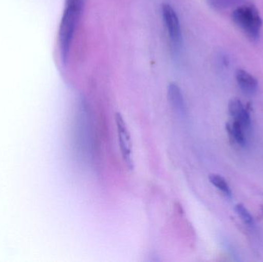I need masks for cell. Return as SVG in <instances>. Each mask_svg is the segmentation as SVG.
Here are the masks:
<instances>
[{
	"label": "cell",
	"instance_id": "obj_6",
	"mask_svg": "<svg viewBox=\"0 0 263 262\" xmlns=\"http://www.w3.org/2000/svg\"><path fill=\"white\" fill-rule=\"evenodd\" d=\"M236 81L241 90L247 95L256 93L259 87L257 79L243 69H239L236 74Z\"/></svg>",
	"mask_w": 263,
	"mask_h": 262
},
{
	"label": "cell",
	"instance_id": "obj_2",
	"mask_svg": "<svg viewBox=\"0 0 263 262\" xmlns=\"http://www.w3.org/2000/svg\"><path fill=\"white\" fill-rule=\"evenodd\" d=\"M235 24L253 40L260 36L262 27V19L257 8L251 3L238 6L233 12Z\"/></svg>",
	"mask_w": 263,
	"mask_h": 262
},
{
	"label": "cell",
	"instance_id": "obj_11",
	"mask_svg": "<svg viewBox=\"0 0 263 262\" xmlns=\"http://www.w3.org/2000/svg\"><path fill=\"white\" fill-rule=\"evenodd\" d=\"M235 210L245 224L248 225L249 226H254V219H253V216L243 205H236Z\"/></svg>",
	"mask_w": 263,
	"mask_h": 262
},
{
	"label": "cell",
	"instance_id": "obj_3",
	"mask_svg": "<svg viewBox=\"0 0 263 262\" xmlns=\"http://www.w3.org/2000/svg\"><path fill=\"white\" fill-rule=\"evenodd\" d=\"M116 124L118 132L119 143L123 160L129 169H133V148H132L131 137L121 114H116Z\"/></svg>",
	"mask_w": 263,
	"mask_h": 262
},
{
	"label": "cell",
	"instance_id": "obj_10",
	"mask_svg": "<svg viewBox=\"0 0 263 262\" xmlns=\"http://www.w3.org/2000/svg\"><path fill=\"white\" fill-rule=\"evenodd\" d=\"M243 0H207L210 6L216 10L222 11L235 7Z\"/></svg>",
	"mask_w": 263,
	"mask_h": 262
},
{
	"label": "cell",
	"instance_id": "obj_8",
	"mask_svg": "<svg viewBox=\"0 0 263 262\" xmlns=\"http://www.w3.org/2000/svg\"><path fill=\"white\" fill-rule=\"evenodd\" d=\"M168 98L170 103L178 109L183 107V98L177 85L171 83L168 87Z\"/></svg>",
	"mask_w": 263,
	"mask_h": 262
},
{
	"label": "cell",
	"instance_id": "obj_5",
	"mask_svg": "<svg viewBox=\"0 0 263 262\" xmlns=\"http://www.w3.org/2000/svg\"><path fill=\"white\" fill-rule=\"evenodd\" d=\"M229 112L233 120L239 121L246 130H248L251 126V117L250 111L244 106L242 102L237 98L232 99L229 103Z\"/></svg>",
	"mask_w": 263,
	"mask_h": 262
},
{
	"label": "cell",
	"instance_id": "obj_4",
	"mask_svg": "<svg viewBox=\"0 0 263 262\" xmlns=\"http://www.w3.org/2000/svg\"><path fill=\"white\" fill-rule=\"evenodd\" d=\"M162 15L170 41L175 48L178 47L181 41V28L177 14L170 5L163 4Z\"/></svg>",
	"mask_w": 263,
	"mask_h": 262
},
{
	"label": "cell",
	"instance_id": "obj_9",
	"mask_svg": "<svg viewBox=\"0 0 263 262\" xmlns=\"http://www.w3.org/2000/svg\"><path fill=\"white\" fill-rule=\"evenodd\" d=\"M209 178H210V183H211L215 187L217 188L219 191H221L222 193L225 194L227 196H231V189H230V186H229L228 183H227V182L226 181L223 177L217 175V174H211V175L209 176Z\"/></svg>",
	"mask_w": 263,
	"mask_h": 262
},
{
	"label": "cell",
	"instance_id": "obj_1",
	"mask_svg": "<svg viewBox=\"0 0 263 262\" xmlns=\"http://www.w3.org/2000/svg\"><path fill=\"white\" fill-rule=\"evenodd\" d=\"M83 6L84 0H66L58 35L60 55L63 63H66L69 58L71 43Z\"/></svg>",
	"mask_w": 263,
	"mask_h": 262
},
{
	"label": "cell",
	"instance_id": "obj_7",
	"mask_svg": "<svg viewBox=\"0 0 263 262\" xmlns=\"http://www.w3.org/2000/svg\"><path fill=\"white\" fill-rule=\"evenodd\" d=\"M227 130L233 140L240 146L246 144V129L239 121L233 120V123L227 125Z\"/></svg>",
	"mask_w": 263,
	"mask_h": 262
}]
</instances>
